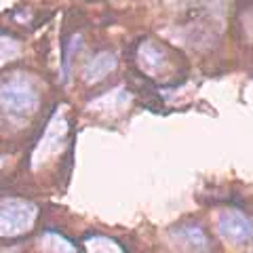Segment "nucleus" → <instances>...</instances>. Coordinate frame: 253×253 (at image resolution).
Returning a JSON list of instances; mask_svg holds the SVG:
<instances>
[{
  "instance_id": "f257e3e1",
  "label": "nucleus",
  "mask_w": 253,
  "mask_h": 253,
  "mask_svg": "<svg viewBox=\"0 0 253 253\" xmlns=\"http://www.w3.org/2000/svg\"><path fill=\"white\" fill-rule=\"evenodd\" d=\"M137 66L141 74L150 81L173 84L184 74L186 63L184 57L171 49L169 44L158 41H141L137 46Z\"/></svg>"
},
{
  "instance_id": "f03ea898",
  "label": "nucleus",
  "mask_w": 253,
  "mask_h": 253,
  "mask_svg": "<svg viewBox=\"0 0 253 253\" xmlns=\"http://www.w3.org/2000/svg\"><path fill=\"white\" fill-rule=\"evenodd\" d=\"M41 106V89L30 74H11L0 83V108L9 116L26 118Z\"/></svg>"
},
{
  "instance_id": "7ed1b4c3",
  "label": "nucleus",
  "mask_w": 253,
  "mask_h": 253,
  "mask_svg": "<svg viewBox=\"0 0 253 253\" xmlns=\"http://www.w3.org/2000/svg\"><path fill=\"white\" fill-rule=\"evenodd\" d=\"M38 217V207L26 199L0 201V239L26 234L32 230Z\"/></svg>"
},
{
  "instance_id": "20e7f679",
  "label": "nucleus",
  "mask_w": 253,
  "mask_h": 253,
  "mask_svg": "<svg viewBox=\"0 0 253 253\" xmlns=\"http://www.w3.org/2000/svg\"><path fill=\"white\" fill-rule=\"evenodd\" d=\"M66 135H68V118L63 110H57L49 121V125H46L34 152H32V169H41L51 158L57 156L61 152L63 144H66Z\"/></svg>"
},
{
  "instance_id": "39448f33",
  "label": "nucleus",
  "mask_w": 253,
  "mask_h": 253,
  "mask_svg": "<svg viewBox=\"0 0 253 253\" xmlns=\"http://www.w3.org/2000/svg\"><path fill=\"white\" fill-rule=\"evenodd\" d=\"M217 232L232 245H247L253 239V221L239 209H226L217 217Z\"/></svg>"
},
{
  "instance_id": "423d86ee",
  "label": "nucleus",
  "mask_w": 253,
  "mask_h": 253,
  "mask_svg": "<svg viewBox=\"0 0 253 253\" xmlns=\"http://www.w3.org/2000/svg\"><path fill=\"white\" fill-rule=\"evenodd\" d=\"M118 68V59L114 53L110 51H99L84 63L83 68V81L86 84H95L99 81H104L106 76H110Z\"/></svg>"
},
{
  "instance_id": "0eeeda50",
  "label": "nucleus",
  "mask_w": 253,
  "mask_h": 253,
  "mask_svg": "<svg viewBox=\"0 0 253 253\" xmlns=\"http://www.w3.org/2000/svg\"><path fill=\"white\" fill-rule=\"evenodd\" d=\"M41 249L44 253H78L76 245L72 241H68L63 234L53 230H46L41 236Z\"/></svg>"
},
{
  "instance_id": "6e6552de",
  "label": "nucleus",
  "mask_w": 253,
  "mask_h": 253,
  "mask_svg": "<svg viewBox=\"0 0 253 253\" xmlns=\"http://www.w3.org/2000/svg\"><path fill=\"white\" fill-rule=\"evenodd\" d=\"M177 236L181 241H184V245H188L190 249L194 251H205L209 247V239L207 234H205L199 226H188V228H179L177 230Z\"/></svg>"
},
{
  "instance_id": "1a4fd4ad",
  "label": "nucleus",
  "mask_w": 253,
  "mask_h": 253,
  "mask_svg": "<svg viewBox=\"0 0 253 253\" xmlns=\"http://www.w3.org/2000/svg\"><path fill=\"white\" fill-rule=\"evenodd\" d=\"M84 249H86V253H125L116 241L108 239V236H101V234L86 236Z\"/></svg>"
},
{
  "instance_id": "9d476101",
  "label": "nucleus",
  "mask_w": 253,
  "mask_h": 253,
  "mask_svg": "<svg viewBox=\"0 0 253 253\" xmlns=\"http://www.w3.org/2000/svg\"><path fill=\"white\" fill-rule=\"evenodd\" d=\"M19 51H21L19 41H15L13 36L0 34V68L6 66V63L13 61V59H17Z\"/></svg>"
},
{
  "instance_id": "9b49d317",
  "label": "nucleus",
  "mask_w": 253,
  "mask_h": 253,
  "mask_svg": "<svg viewBox=\"0 0 253 253\" xmlns=\"http://www.w3.org/2000/svg\"><path fill=\"white\" fill-rule=\"evenodd\" d=\"M2 163H4V161H2V156H0V167H2Z\"/></svg>"
}]
</instances>
